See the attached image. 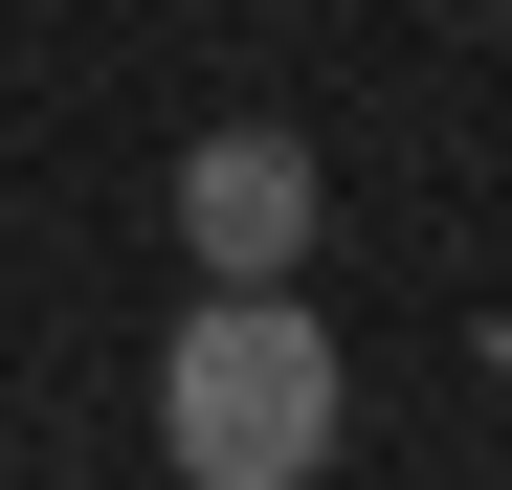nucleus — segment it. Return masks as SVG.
Wrapping results in <instances>:
<instances>
[{"label":"nucleus","instance_id":"nucleus-1","mask_svg":"<svg viewBox=\"0 0 512 490\" xmlns=\"http://www.w3.org/2000/svg\"><path fill=\"white\" fill-rule=\"evenodd\" d=\"M334 424H357V379H334V335L290 290H201L179 335H156V446H179V490H312Z\"/></svg>","mask_w":512,"mask_h":490},{"label":"nucleus","instance_id":"nucleus-2","mask_svg":"<svg viewBox=\"0 0 512 490\" xmlns=\"http://www.w3.org/2000/svg\"><path fill=\"white\" fill-rule=\"evenodd\" d=\"M179 245H201V290H290L312 268V134H268V112L201 134L179 156Z\"/></svg>","mask_w":512,"mask_h":490}]
</instances>
